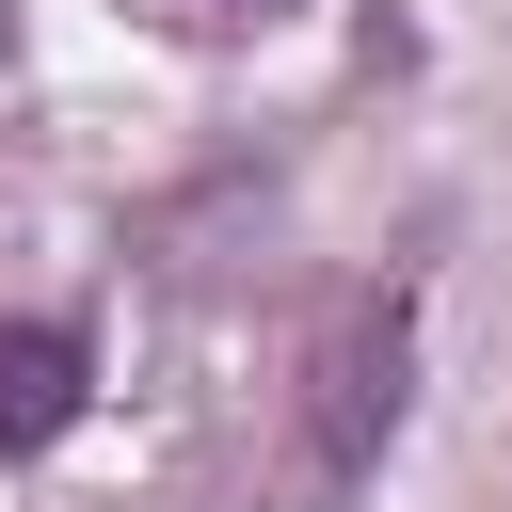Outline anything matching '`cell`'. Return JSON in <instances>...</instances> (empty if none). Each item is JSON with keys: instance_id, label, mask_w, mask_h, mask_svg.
Returning <instances> with one entry per match:
<instances>
[{"instance_id": "cell-1", "label": "cell", "mask_w": 512, "mask_h": 512, "mask_svg": "<svg viewBox=\"0 0 512 512\" xmlns=\"http://www.w3.org/2000/svg\"><path fill=\"white\" fill-rule=\"evenodd\" d=\"M400 352H416L400 288H384V304H352V320L320 336V448H304V480H320V496H352V480L384 464V432H400Z\"/></svg>"}, {"instance_id": "cell-2", "label": "cell", "mask_w": 512, "mask_h": 512, "mask_svg": "<svg viewBox=\"0 0 512 512\" xmlns=\"http://www.w3.org/2000/svg\"><path fill=\"white\" fill-rule=\"evenodd\" d=\"M80 400H96V352H80V320H0V464L64 448V432H80Z\"/></svg>"}]
</instances>
